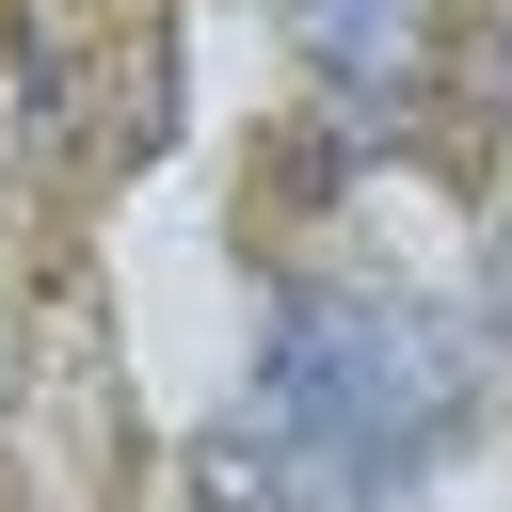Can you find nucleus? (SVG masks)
I'll use <instances>...</instances> for the list:
<instances>
[{
  "mask_svg": "<svg viewBox=\"0 0 512 512\" xmlns=\"http://www.w3.org/2000/svg\"><path fill=\"white\" fill-rule=\"evenodd\" d=\"M496 336H512V240H496Z\"/></svg>",
  "mask_w": 512,
  "mask_h": 512,
  "instance_id": "7ed1b4c3",
  "label": "nucleus"
},
{
  "mask_svg": "<svg viewBox=\"0 0 512 512\" xmlns=\"http://www.w3.org/2000/svg\"><path fill=\"white\" fill-rule=\"evenodd\" d=\"M416 32H432V0H304V64H320L336 112H400L416 96Z\"/></svg>",
  "mask_w": 512,
  "mask_h": 512,
  "instance_id": "f03ea898",
  "label": "nucleus"
},
{
  "mask_svg": "<svg viewBox=\"0 0 512 512\" xmlns=\"http://www.w3.org/2000/svg\"><path fill=\"white\" fill-rule=\"evenodd\" d=\"M464 416H480L464 320H432L416 288H288L256 320L240 400L208 416V480L240 512H384L464 448Z\"/></svg>",
  "mask_w": 512,
  "mask_h": 512,
  "instance_id": "f257e3e1",
  "label": "nucleus"
}]
</instances>
